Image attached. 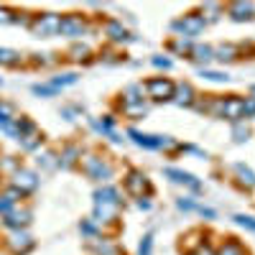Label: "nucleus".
<instances>
[{"mask_svg":"<svg viewBox=\"0 0 255 255\" xmlns=\"http://www.w3.org/2000/svg\"><path fill=\"white\" fill-rule=\"evenodd\" d=\"M79 166H82V171L87 174L92 181H102V184H108L113 179V174H115V166L108 158L97 156V153H82Z\"/></svg>","mask_w":255,"mask_h":255,"instance_id":"obj_1","label":"nucleus"},{"mask_svg":"<svg viewBox=\"0 0 255 255\" xmlns=\"http://www.w3.org/2000/svg\"><path fill=\"white\" fill-rule=\"evenodd\" d=\"M209 113L217 115V118H225L230 123H238L243 118V97H238V95L215 97L209 102Z\"/></svg>","mask_w":255,"mask_h":255,"instance_id":"obj_2","label":"nucleus"},{"mask_svg":"<svg viewBox=\"0 0 255 255\" xmlns=\"http://www.w3.org/2000/svg\"><path fill=\"white\" fill-rule=\"evenodd\" d=\"M59 26H61V15L59 13H36L31 18V33L38 38H49V36H59Z\"/></svg>","mask_w":255,"mask_h":255,"instance_id":"obj_3","label":"nucleus"},{"mask_svg":"<svg viewBox=\"0 0 255 255\" xmlns=\"http://www.w3.org/2000/svg\"><path fill=\"white\" fill-rule=\"evenodd\" d=\"M145 95L151 97L153 102H166V100H174V92H176V84L168 79V77H153L143 84Z\"/></svg>","mask_w":255,"mask_h":255,"instance_id":"obj_4","label":"nucleus"},{"mask_svg":"<svg viewBox=\"0 0 255 255\" xmlns=\"http://www.w3.org/2000/svg\"><path fill=\"white\" fill-rule=\"evenodd\" d=\"M204 28H207V20H204V15H199V13L181 15L179 20H174V23H171V31H176V33L184 36V38H194V36H199Z\"/></svg>","mask_w":255,"mask_h":255,"instance_id":"obj_5","label":"nucleus"},{"mask_svg":"<svg viewBox=\"0 0 255 255\" xmlns=\"http://www.w3.org/2000/svg\"><path fill=\"white\" fill-rule=\"evenodd\" d=\"M128 138H130L135 145H140V148H148V151H158V148H176V140H171L168 135H148V133L135 130V128L128 130Z\"/></svg>","mask_w":255,"mask_h":255,"instance_id":"obj_6","label":"nucleus"},{"mask_svg":"<svg viewBox=\"0 0 255 255\" xmlns=\"http://www.w3.org/2000/svg\"><path fill=\"white\" fill-rule=\"evenodd\" d=\"M84 31H87V20L77 13L69 15H61V26H59V36H67V38H79Z\"/></svg>","mask_w":255,"mask_h":255,"instance_id":"obj_7","label":"nucleus"},{"mask_svg":"<svg viewBox=\"0 0 255 255\" xmlns=\"http://www.w3.org/2000/svg\"><path fill=\"white\" fill-rule=\"evenodd\" d=\"M125 189L130 191L133 197H143V191L151 189V181H148V176L143 171L133 168V171H128V176H125Z\"/></svg>","mask_w":255,"mask_h":255,"instance_id":"obj_8","label":"nucleus"},{"mask_svg":"<svg viewBox=\"0 0 255 255\" xmlns=\"http://www.w3.org/2000/svg\"><path fill=\"white\" fill-rule=\"evenodd\" d=\"M15 189H20L23 194H31V191L38 186V174L36 171H28V168H18V171L13 174V184Z\"/></svg>","mask_w":255,"mask_h":255,"instance_id":"obj_9","label":"nucleus"},{"mask_svg":"<svg viewBox=\"0 0 255 255\" xmlns=\"http://www.w3.org/2000/svg\"><path fill=\"white\" fill-rule=\"evenodd\" d=\"M163 174L171 179L174 184H184V186H189L191 191H199L202 189V181L194 176V174H189V171H181V168H174V166H168V168H163Z\"/></svg>","mask_w":255,"mask_h":255,"instance_id":"obj_10","label":"nucleus"},{"mask_svg":"<svg viewBox=\"0 0 255 255\" xmlns=\"http://www.w3.org/2000/svg\"><path fill=\"white\" fill-rule=\"evenodd\" d=\"M31 217H33L31 209H13V212H8V215L3 217V227H8V230H23V227L31 225Z\"/></svg>","mask_w":255,"mask_h":255,"instance_id":"obj_11","label":"nucleus"},{"mask_svg":"<svg viewBox=\"0 0 255 255\" xmlns=\"http://www.w3.org/2000/svg\"><path fill=\"white\" fill-rule=\"evenodd\" d=\"M227 15L235 20V23H245V20L255 18V5L253 3H230L227 5Z\"/></svg>","mask_w":255,"mask_h":255,"instance_id":"obj_12","label":"nucleus"},{"mask_svg":"<svg viewBox=\"0 0 255 255\" xmlns=\"http://www.w3.org/2000/svg\"><path fill=\"white\" fill-rule=\"evenodd\" d=\"M174 102L179 105V108H194V105H197V92H194V87H191L189 82H184V84H176Z\"/></svg>","mask_w":255,"mask_h":255,"instance_id":"obj_13","label":"nucleus"},{"mask_svg":"<svg viewBox=\"0 0 255 255\" xmlns=\"http://www.w3.org/2000/svg\"><path fill=\"white\" fill-rule=\"evenodd\" d=\"M92 199H95V204H110V207H120V204H123L120 191H118L115 186H102V189H97Z\"/></svg>","mask_w":255,"mask_h":255,"instance_id":"obj_14","label":"nucleus"},{"mask_svg":"<svg viewBox=\"0 0 255 255\" xmlns=\"http://www.w3.org/2000/svg\"><path fill=\"white\" fill-rule=\"evenodd\" d=\"M8 248H10L15 255H18V253L23 255V253H28V250L33 248V238L28 235V232H20V230H15V235L8 240Z\"/></svg>","mask_w":255,"mask_h":255,"instance_id":"obj_15","label":"nucleus"},{"mask_svg":"<svg viewBox=\"0 0 255 255\" xmlns=\"http://www.w3.org/2000/svg\"><path fill=\"white\" fill-rule=\"evenodd\" d=\"M82 158V151H79V145H64L61 148V153H59V168H72L74 163H79Z\"/></svg>","mask_w":255,"mask_h":255,"instance_id":"obj_16","label":"nucleus"},{"mask_svg":"<svg viewBox=\"0 0 255 255\" xmlns=\"http://www.w3.org/2000/svg\"><path fill=\"white\" fill-rule=\"evenodd\" d=\"M105 33H108V38L113 41V44H123V41H133V36L128 33L123 28V23H118V20H108L105 23Z\"/></svg>","mask_w":255,"mask_h":255,"instance_id":"obj_17","label":"nucleus"},{"mask_svg":"<svg viewBox=\"0 0 255 255\" xmlns=\"http://www.w3.org/2000/svg\"><path fill=\"white\" fill-rule=\"evenodd\" d=\"M232 171H235L238 181H240L245 189H255V171H253L250 166H245V163H235V166H232Z\"/></svg>","mask_w":255,"mask_h":255,"instance_id":"obj_18","label":"nucleus"},{"mask_svg":"<svg viewBox=\"0 0 255 255\" xmlns=\"http://www.w3.org/2000/svg\"><path fill=\"white\" fill-rule=\"evenodd\" d=\"M23 61H26V56L20 54V51H15V49H0V67L15 69V67H20Z\"/></svg>","mask_w":255,"mask_h":255,"instance_id":"obj_19","label":"nucleus"},{"mask_svg":"<svg viewBox=\"0 0 255 255\" xmlns=\"http://www.w3.org/2000/svg\"><path fill=\"white\" fill-rule=\"evenodd\" d=\"M238 56H240V46H235V44H220V46H215V59L217 61H238Z\"/></svg>","mask_w":255,"mask_h":255,"instance_id":"obj_20","label":"nucleus"},{"mask_svg":"<svg viewBox=\"0 0 255 255\" xmlns=\"http://www.w3.org/2000/svg\"><path fill=\"white\" fill-rule=\"evenodd\" d=\"M191 59H194L197 64H204V69H207V64L209 61H215V46H191Z\"/></svg>","mask_w":255,"mask_h":255,"instance_id":"obj_21","label":"nucleus"},{"mask_svg":"<svg viewBox=\"0 0 255 255\" xmlns=\"http://www.w3.org/2000/svg\"><path fill=\"white\" fill-rule=\"evenodd\" d=\"M77 82H79V74H74V72H61V74H56V77L49 79V84H54L59 92L64 87H72V84H77Z\"/></svg>","mask_w":255,"mask_h":255,"instance_id":"obj_22","label":"nucleus"},{"mask_svg":"<svg viewBox=\"0 0 255 255\" xmlns=\"http://www.w3.org/2000/svg\"><path fill=\"white\" fill-rule=\"evenodd\" d=\"M143 102V87L140 84H130L123 90V105H140Z\"/></svg>","mask_w":255,"mask_h":255,"instance_id":"obj_23","label":"nucleus"},{"mask_svg":"<svg viewBox=\"0 0 255 255\" xmlns=\"http://www.w3.org/2000/svg\"><path fill=\"white\" fill-rule=\"evenodd\" d=\"M15 120V108L10 102H3L0 100V130H5V128Z\"/></svg>","mask_w":255,"mask_h":255,"instance_id":"obj_24","label":"nucleus"},{"mask_svg":"<svg viewBox=\"0 0 255 255\" xmlns=\"http://www.w3.org/2000/svg\"><path fill=\"white\" fill-rule=\"evenodd\" d=\"M36 163H38L41 168H46V171H51V168H59V153H54V151H44V153H38Z\"/></svg>","mask_w":255,"mask_h":255,"instance_id":"obj_25","label":"nucleus"},{"mask_svg":"<svg viewBox=\"0 0 255 255\" xmlns=\"http://www.w3.org/2000/svg\"><path fill=\"white\" fill-rule=\"evenodd\" d=\"M31 92L38 95V97H56L59 95V90L54 87V84H49V82H36L31 87Z\"/></svg>","mask_w":255,"mask_h":255,"instance_id":"obj_26","label":"nucleus"},{"mask_svg":"<svg viewBox=\"0 0 255 255\" xmlns=\"http://www.w3.org/2000/svg\"><path fill=\"white\" fill-rule=\"evenodd\" d=\"M41 143H44V135L33 133V135H28V138L20 140V148H23L26 153H33V151H38V148H41Z\"/></svg>","mask_w":255,"mask_h":255,"instance_id":"obj_27","label":"nucleus"},{"mask_svg":"<svg viewBox=\"0 0 255 255\" xmlns=\"http://www.w3.org/2000/svg\"><path fill=\"white\" fill-rule=\"evenodd\" d=\"M232 138H235V143H245V140H250V128L245 125V123H232Z\"/></svg>","mask_w":255,"mask_h":255,"instance_id":"obj_28","label":"nucleus"},{"mask_svg":"<svg viewBox=\"0 0 255 255\" xmlns=\"http://www.w3.org/2000/svg\"><path fill=\"white\" fill-rule=\"evenodd\" d=\"M69 59H74V61H87V59H90V46L74 44V46L69 49Z\"/></svg>","mask_w":255,"mask_h":255,"instance_id":"obj_29","label":"nucleus"},{"mask_svg":"<svg viewBox=\"0 0 255 255\" xmlns=\"http://www.w3.org/2000/svg\"><path fill=\"white\" fill-rule=\"evenodd\" d=\"M217 255H245V250H243V245H240V243L227 240V243L217 250Z\"/></svg>","mask_w":255,"mask_h":255,"instance_id":"obj_30","label":"nucleus"},{"mask_svg":"<svg viewBox=\"0 0 255 255\" xmlns=\"http://www.w3.org/2000/svg\"><path fill=\"white\" fill-rule=\"evenodd\" d=\"M171 51L174 54H191V38H184V36H176V41H171Z\"/></svg>","mask_w":255,"mask_h":255,"instance_id":"obj_31","label":"nucleus"},{"mask_svg":"<svg viewBox=\"0 0 255 255\" xmlns=\"http://www.w3.org/2000/svg\"><path fill=\"white\" fill-rule=\"evenodd\" d=\"M120 108H123V113H125V115H130V118H135V120H138V118H143V115L148 113V108H145L143 102H140V105H120Z\"/></svg>","mask_w":255,"mask_h":255,"instance_id":"obj_32","label":"nucleus"},{"mask_svg":"<svg viewBox=\"0 0 255 255\" xmlns=\"http://www.w3.org/2000/svg\"><path fill=\"white\" fill-rule=\"evenodd\" d=\"M13 209H15V199L8 194V191H3V194H0V217H5Z\"/></svg>","mask_w":255,"mask_h":255,"instance_id":"obj_33","label":"nucleus"},{"mask_svg":"<svg viewBox=\"0 0 255 255\" xmlns=\"http://www.w3.org/2000/svg\"><path fill=\"white\" fill-rule=\"evenodd\" d=\"M138 255H153V235L151 232H145L140 245H138Z\"/></svg>","mask_w":255,"mask_h":255,"instance_id":"obj_34","label":"nucleus"},{"mask_svg":"<svg viewBox=\"0 0 255 255\" xmlns=\"http://www.w3.org/2000/svg\"><path fill=\"white\" fill-rule=\"evenodd\" d=\"M176 207H179L181 212H194L199 204H197L194 197H179V199H176Z\"/></svg>","mask_w":255,"mask_h":255,"instance_id":"obj_35","label":"nucleus"},{"mask_svg":"<svg viewBox=\"0 0 255 255\" xmlns=\"http://www.w3.org/2000/svg\"><path fill=\"white\" fill-rule=\"evenodd\" d=\"M54 54H31V64L33 67H46V64H54Z\"/></svg>","mask_w":255,"mask_h":255,"instance_id":"obj_36","label":"nucleus"},{"mask_svg":"<svg viewBox=\"0 0 255 255\" xmlns=\"http://www.w3.org/2000/svg\"><path fill=\"white\" fill-rule=\"evenodd\" d=\"M79 230H82V235L92 238V235H97V222L95 220H82L79 222Z\"/></svg>","mask_w":255,"mask_h":255,"instance_id":"obj_37","label":"nucleus"},{"mask_svg":"<svg viewBox=\"0 0 255 255\" xmlns=\"http://www.w3.org/2000/svg\"><path fill=\"white\" fill-rule=\"evenodd\" d=\"M202 77L209 79V82H227V72H212V69H202Z\"/></svg>","mask_w":255,"mask_h":255,"instance_id":"obj_38","label":"nucleus"},{"mask_svg":"<svg viewBox=\"0 0 255 255\" xmlns=\"http://www.w3.org/2000/svg\"><path fill=\"white\" fill-rule=\"evenodd\" d=\"M0 168H3V171H18V168H20V163L13 158V156H5V158H0Z\"/></svg>","mask_w":255,"mask_h":255,"instance_id":"obj_39","label":"nucleus"},{"mask_svg":"<svg viewBox=\"0 0 255 255\" xmlns=\"http://www.w3.org/2000/svg\"><path fill=\"white\" fill-rule=\"evenodd\" d=\"M243 118H255V97H243Z\"/></svg>","mask_w":255,"mask_h":255,"instance_id":"obj_40","label":"nucleus"},{"mask_svg":"<svg viewBox=\"0 0 255 255\" xmlns=\"http://www.w3.org/2000/svg\"><path fill=\"white\" fill-rule=\"evenodd\" d=\"M235 222H238L240 227H245V230L255 232V217H250V215H235Z\"/></svg>","mask_w":255,"mask_h":255,"instance_id":"obj_41","label":"nucleus"},{"mask_svg":"<svg viewBox=\"0 0 255 255\" xmlns=\"http://www.w3.org/2000/svg\"><path fill=\"white\" fill-rule=\"evenodd\" d=\"M220 10H222V8H220L217 3H207V5L202 8V13H209V15H207L204 20H207V23H209V20H217V18H220V15H217Z\"/></svg>","mask_w":255,"mask_h":255,"instance_id":"obj_42","label":"nucleus"},{"mask_svg":"<svg viewBox=\"0 0 255 255\" xmlns=\"http://www.w3.org/2000/svg\"><path fill=\"white\" fill-rule=\"evenodd\" d=\"M151 61H153V67H158V69H171L174 67V61L168 56H153Z\"/></svg>","mask_w":255,"mask_h":255,"instance_id":"obj_43","label":"nucleus"},{"mask_svg":"<svg viewBox=\"0 0 255 255\" xmlns=\"http://www.w3.org/2000/svg\"><path fill=\"white\" fill-rule=\"evenodd\" d=\"M0 23H15V10H10V8H0Z\"/></svg>","mask_w":255,"mask_h":255,"instance_id":"obj_44","label":"nucleus"},{"mask_svg":"<svg viewBox=\"0 0 255 255\" xmlns=\"http://www.w3.org/2000/svg\"><path fill=\"white\" fill-rule=\"evenodd\" d=\"M79 110H82L79 105H69V108H64V110H61V118H64V120H77L74 115H77Z\"/></svg>","mask_w":255,"mask_h":255,"instance_id":"obj_45","label":"nucleus"},{"mask_svg":"<svg viewBox=\"0 0 255 255\" xmlns=\"http://www.w3.org/2000/svg\"><path fill=\"white\" fill-rule=\"evenodd\" d=\"M197 212L202 217H207V220H215V209H209V207H197Z\"/></svg>","mask_w":255,"mask_h":255,"instance_id":"obj_46","label":"nucleus"},{"mask_svg":"<svg viewBox=\"0 0 255 255\" xmlns=\"http://www.w3.org/2000/svg\"><path fill=\"white\" fill-rule=\"evenodd\" d=\"M151 207H153V204L148 202V197H138V209H145V212H148Z\"/></svg>","mask_w":255,"mask_h":255,"instance_id":"obj_47","label":"nucleus"},{"mask_svg":"<svg viewBox=\"0 0 255 255\" xmlns=\"http://www.w3.org/2000/svg\"><path fill=\"white\" fill-rule=\"evenodd\" d=\"M250 92H253V95H255V84H253V87H250Z\"/></svg>","mask_w":255,"mask_h":255,"instance_id":"obj_48","label":"nucleus"},{"mask_svg":"<svg viewBox=\"0 0 255 255\" xmlns=\"http://www.w3.org/2000/svg\"><path fill=\"white\" fill-rule=\"evenodd\" d=\"M0 87H3V77H0Z\"/></svg>","mask_w":255,"mask_h":255,"instance_id":"obj_49","label":"nucleus"}]
</instances>
